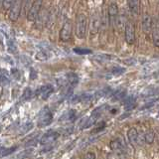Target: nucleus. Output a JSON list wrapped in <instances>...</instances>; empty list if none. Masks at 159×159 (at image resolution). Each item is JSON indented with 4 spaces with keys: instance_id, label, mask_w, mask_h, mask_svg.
<instances>
[{
    "instance_id": "1a4fd4ad",
    "label": "nucleus",
    "mask_w": 159,
    "mask_h": 159,
    "mask_svg": "<svg viewBox=\"0 0 159 159\" xmlns=\"http://www.w3.org/2000/svg\"><path fill=\"white\" fill-rule=\"evenodd\" d=\"M54 92V88L51 84H44L39 89V94L43 99H47Z\"/></svg>"
},
{
    "instance_id": "dca6fc26",
    "label": "nucleus",
    "mask_w": 159,
    "mask_h": 159,
    "mask_svg": "<svg viewBox=\"0 0 159 159\" xmlns=\"http://www.w3.org/2000/svg\"><path fill=\"white\" fill-rule=\"evenodd\" d=\"M75 118H76V111H74V109H71L70 111L66 112L64 114L63 116H61L60 118V120H68V121H74Z\"/></svg>"
},
{
    "instance_id": "7ed1b4c3",
    "label": "nucleus",
    "mask_w": 159,
    "mask_h": 159,
    "mask_svg": "<svg viewBox=\"0 0 159 159\" xmlns=\"http://www.w3.org/2000/svg\"><path fill=\"white\" fill-rule=\"evenodd\" d=\"M42 4H43V0H35V1L32 3L31 7L28 10L27 12V20L28 21H35L38 16H39V13H40V10H41L42 7Z\"/></svg>"
},
{
    "instance_id": "f8f14e48",
    "label": "nucleus",
    "mask_w": 159,
    "mask_h": 159,
    "mask_svg": "<svg viewBox=\"0 0 159 159\" xmlns=\"http://www.w3.org/2000/svg\"><path fill=\"white\" fill-rule=\"evenodd\" d=\"M123 143L121 142L120 139H114L111 142V148L113 151H116L117 153H122L123 152Z\"/></svg>"
},
{
    "instance_id": "a211bd4d",
    "label": "nucleus",
    "mask_w": 159,
    "mask_h": 159,
    "mask_svg": "<svg viewBox=\"0 0 159 159\" xmlns=\"http://www.w3.org/2000/svg\"><path fill=\"white\" fill-rule=\"evenodd\" d=\"M125 94H126L125 89H117V91H116V92H114V93H112V97H113L114 99H116V101H119V99L124 98V97H125Z\"/></svg>"
},
{
    "instance_id": "4468645a",
    "label": "nucleus",
    "mask_w": 159,
    "mask_h": 159,
    "mask_svg": "<svg viewBox=\"0 0 159 159\" xmlns=\"http://www.w3.org/2000/svg\"><path fill=\"white\" fill-rule=\"evenodd\" d=\"M67 82L70 87H75L79 83V76L75 73H69L67 75Z\"/></svg>"
},
{
    "instance_id": "bb28decb",
    "label": "nucleus",
    "mask_w": 159,
    "mask_h": 159,
    "mask_svg": "<svg viewBox=\"0 0 159 159\" xmlns=\"http://www.w3.org/2000/svg\"><path fill=\"white\" fill-rule=\"evenodd\" d=\"M32 126H33V123H32V122H28V123H26V124H24L23 127H21V132H22V133H25V132L29 131L30 129L32 128Z\"/></svg>"
},
{
    "instance_id": "c756f323",
    "label": "nucleus",
    "mask_w": 159,
    "mask_h": 159,
    "mask_svg": "<svg viewBox=\"0 0 159 159\" xmlns=\"http://www.w3.org/2000/svg\"><path fill=\"white\" fill-rule=\"evenodd\" d=\"M84 159H96V154H94L93 152H88L86 154Z\"/></svg>"
},
{
    "instance_id": "5701e85b",
    "label": "nucleus",
    "mask_w": 159,
    "mask_h": 159,
    "mask_svg": "<svg viewBox=\"0 0 159 159\" xmlns=\"http://www.w3.org/2000/svg\"><path fill=\"white\" fill-rule=\"evenodd\" d=\"M124 72H125V69L121 68V67H113L111 69V74L114 75V76H119V75H122Z\"/></svg>"
},
{
    "instance_id": "39448f33",
    "label": "nucleus",
    "mask_w": 159,
    "mask_h": 159,
    "mask_svg": "<svg viewBox=\"0 0 159 159\" xmlns=\"http://www.w3.org/2000/svg\"><path fill=\"white\" fill-rule=\"evenodd\" d=\"M124 35H125V41L128 45H132L135 42V27L133 23L127 22L125 25V30H124Z\"/></svg>"
},
{
    "instance_id": "cd10ccee",
    "label": "nucleus",
    "mask_w": 159,
    "mask_h": 159,
    "mask_svg": "<svg viewBox=\"0 0 159 159\" xmlns=\"http://www.w3.org/2000/svg\"><path fill=\"white\" fill-rule=\"evenodd\" d=\"M13 1H14V0H3V1H2V6H3V8L5 10L9 9L10 7H11Z\"/></svg>"
},
{
    "instance_id": "2eb2a0df",
    "label": "nucleus",
    "mask_w": 159,
    "mask_h": 159,
    "mask_svg": "<svg viewBox=\"0 0 159 159\" xmlns=\"http://www.w3.org/2000/svg\"><path fill=\"white\" fill-rule=\"evenodd\" d=\"M124 107H125L126 111H130L134 107H135V98L133 96H129L124 99Z\"/></svg>"
},
{
    "instance_id": "9d476101",
    "label": "nucleus",
    "mask_w": 159,
    "mask_h": 159,
    "mask_svg": "<svg viewBox=\"0 0 159 159\" xmlns=\"http://www.w3.org/2000/svg\"><path fill=\"white\" fill-rule=\"evenodd\" d=\"M117 15H118V8H117V5H116V3H111V4L108 6V16H109V20H111V24L116 23Z\"/></svg>"
},
{
    "instance_id": "423d86ee",
    "label": "nucleus",
    "mask_w": 159,
    "mask_h": 159,
    "mask_svg": "<svg viewBox=\"0 0 159 159\" xmlns=\"http://www.w3.org/2000/svg\"><path fill=\"white\" fill-rule=\"evenodd\" d=\"M72 35V23L70 21L65 22L63 25V27L61 29V32H60V39L62 41H69L70 38H71Z\"/></svg>"
},
{
    "instance_id": "f3484780",
    "label": "nucleus",
    "mask_w": 159,
    "mask_h": 159,
    "mask_svg": "<svg viewBox=\"0 0 159 159\" xmlns=\"http://www.w3.org/2000/svg\"><path fill=\"white\" fill-rule=\"evenodd\" d=\"M93 59L99 63H104V62H108L109 60H111L112 57L108 54H98V55H96V56H93Z\"/></svg>"
},
{
    "instance_id": "0eeeda50",
    "label": "nucleus",
    "mask_w": 159,
    "mask_h": 159,
    "mask_svg": "<svg viewBox=\"0 0 159 159\" xmlns=\"http://www.w3.org/2000/svg\"><path fill=\"white\" fill-rule=\"evenodd\" d=\"M58 137H59V133L57 131L50 130L42 136L41 140H40V143H41L42 145H48V144L54 142Z\"/></svg>"
},
{
    "instance_id": "f03ea898",
    "label": "nucleus",
    "mask_w": 159,
    "mask_h": 159,
    "mask_svg": "<svg viewBox=\"0 0 159 159\" xmlns=\"http://www.w3.org/2000/svg\"><path fill=\"white\" fill-rule=\"evenodd\" d=\"M53 121V113L49 107H43L38 114V124L40 126H47Z\"/></svg>"
},
{
    "instance_id": "b1692460",
    "label": "nucleus",
    "mask_w": 159,
    "mask_h": 159,
    "mask_svg": "<svg viewBox=\"0 0 159 159\" xmlns=\"http://www.w3.org/2000/svg\"><path fill=\"white\" fill-rule=\"evenodd\" d=\"M32 98V91L29 88L25 89V91L23 93V96H22V99L23 101H28Z\"/></svg>"
},
{
    "instance_id": "412c9836",
    "label": "nucleus",
    "mask_w": 159,
    "mask_h": 159,
    "mask_svg": "<svg viewBox=\"0 0 159 159\" xmlns=\"http://www.w3.org/2000/svg\"><path fill=\"white\" fill-rule=\"evenodd\" d=\"M152 39H153V43L156 47L159 48V29L155 28L153 30L152 33Z\"/></svg>"
},
{
    "instance_id": "393cba45",
    "label": "nucleus",
    "mask_w": 159,
    "mask_h": 159,
    "mask_svg": "<svg viewBox=\"0 0 159 159\" xmlns=\"http://www.w3.org/2000/svg\"><path fill=\"white\" fill-rule=\"evenodd\" d=\"M37 58H38L39 60H41V61H44V60L48 59V56H47L46 51H44V50H41V51L37 52Z\"/></svg>"
},
{
    "instance_id": "4be33fe9",
    "label": "nucleus",
    "mask_w": 159,
    "mask_h": 159,
    "mask_svg": "<svg viewBox=\"0 0 159 159\" xmlns=\"http://www.w3.org/2000/svg\"><path fill=\"white\" fill-rule=\"evenodd\" d=\"M74 52L78 55H89L92 54V50L89 49H83V48H75Z\"/></svg>"
},
{
    "instance_id": "c85d7f7f",
    "label": "nucleus",
    "mask_w": 159,
    "mask_h": 159,
    "mask_svg": "<svg viewBox=\"0 0 159 159\" xmlns=\"http://www.w3.org/2000/svg\"><path fill=\"white\" fill-rule=\"evenodd\" d=\"M29 4H30V0H24V8L22 10V13L23 14L27 13V9L29 7Z\"/></svg>"
},
{
    "instance_id": "6e6552de",
    "label": "nucleus",
    "mask_w": 159,
    "mask_h": 159,
    "mask_svg": "<svg viewBox=\"0 0 159 159\" xmlns=\"http://www.w3.org/2000/svg\"><path fill=\"white\" fill-rule=\"evenodd\" d=\"M151 27H152V18L148 13H145L142 17V29L143 32L148 34L151 31Z\"/></svg>"
},
{
    "instance_id": "a878e982",
    "label": "nucleus",
    "mask_w": 159,
    "mask_h": 159,
    "mask_svg": "<svg viewBox=\"0 0 159 159\" xmlns=\"http://www.w3.org/2000/svg\"><path fill=\"white\" fill-rule=\"evenodd\" d=\"M144 141H145L144 133H143V132L138 133V135H137V144H138V145H143V144H144Z\"/></svg>"
},
{
    "instance_id": "9b49d317",
    "label": "nucleus",
    "mask_w": 159,
    "mask_h": 159,
    "mask_svg": "<svg viewBox=\"0 0 159 159\" xmlns=\"http://www.w3.org/2000/svg\"><path fill=\"white\" fill-rule=\"evenodd\" d=\"M137 135H138V131L136 128H130L127 132V137H128V140L130 142L133 146L137 145Z\"/></svg>"
},
{
    "instance_id": "aec40b11",
    "label": "nucleus",
    "mask_w": 159,
    "mask_h": 159,
    "mask_svg": "<svg viewBox=\"0 0 159 159\" xmlns=\"http://www.w3.org/2000/svg\"><path fill=\"white\" fill-rule=\"evenodd\" d=\"M144 137H145V142L148 144H151L154 141V138H155V133H154L152 130L147 131L145 134H144Z\"/></svg>"
},
{
    "instance_id": "20e7f679",
    "label": "nucleus",
    "mask_w": 159,
    "mask_h": 159,
    "mask_svg": "<svg viewBox=\"0 0 159 159\" xmlns=\"http://www.w3.org/2000/svg\"><path fill=\"white\" fill-rule=\"evenodd\" d=\"M21 6H22V0H14L11 7L9 8V14L8 17L11 21L15 22L17 21L20 13H21Z\"/></svg>"
},
{
    "instance_id": "ddd939ff",
    "label": "nucleus",
    "mask_w": 159,
    "mask_h": 159,
    "mask_svg": "<svg viewBox=\"0 0 159 159\" xmlns=\"http://www.w3.org/2000/svg\"><path fill=\"white\" fill-rule=\"evenodd\" d=\"M128 7L133 15H137L139 13V5H140V0H127Z\"/></svg>"
},
{
    "instance_id": "6ab92c4d",
    "label": "nucleus",
    "mask_w": 159,
    "mask_h": 159,
    "mask_svg": "<svg viewBox=\"0 0 159 159\" xmlns=\"http://www.w3.org/2000/svg\"><path fill=\"white\" fill-rule=\"evenodd\" d=\"M15 150H16V147L6 148V147L0 146V157H3V156L9 155V154H11V153L14 152Z\"/></svg>"
},
{
    "instance_id": "f257e3e1",
    "label": "nucleus",
    "mask_w": 159,
    "mask_h": 159,
    "mask_svg": "<svg viewBox=\"0 0 159 159\" xmlns=\"http://www.w3.org/2000/svg\"><path fill=\"white\" fill-rule=\"evenodd\" d=\"M88 29V18L84 14L81 13L77 17V26H76V34L78 38L83 39L86 37Z\"/></svg>"
}]
</instances>
